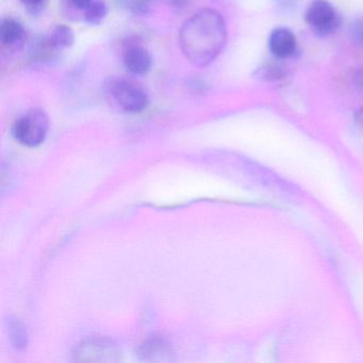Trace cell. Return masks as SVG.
Instances as JSON below:
<instances>
[{
  "instance_id": "8fae6325",
  "label": "cell",
  "mask_w": 363,
  "mask_h": 363,
  "mask_svg": "<svg viewBox=\"0 0 363 363\" xmlns=\"http://www.w3.org/2000/svg\"><path fill=\"white\" fill-rule=\"evenodd\" d=\"M171 347L161 339H152L142 346L141 356L144 360H171Z\"/></svg>"
},
{
  "instance_id": "7a4b0ae2",
  "label": "cell",
  "mask_w": 363,
  "mask_h": 363,
  "mask_svg": "<svg viewBox=\"0 0 363 363\" xmlns=\"http://www.w3.org/2000/svg\"><path fill=\"white\" fill-rule=\"evenodd\" d=\"M103 94L107 103L122 113H141L150 104L146 89L130 78L118 76L107 78L103 84Z\"/></svg>"
},
{
  "instance_id": "ac0fdd59",
  "label": "cell",
  "mask_w": 363,
  "mask_h": 363,
  "mask_svg": "<svg viewBox=\"0 0 363 363\" xmlns=\"http://www.w3.org/2000/svg\"><path fill=\"white\" fill-rule=\"evenodd\" d=\"M352 82L357 90L363 95V65L354 71V76H352Z\"/></svg>"
},
{
  "instance_id": "2e32d148",
  "label": "cell",
  "mask_w": 363,
  "mask_h": 363,
  "mask_svg": "<svg viewBox=\"0 0 363 363\" xmlns=\"http://www.w3.org/2000/svg\"><path fill=\"white\" fill-rule=\"evenodd\" d=\"M20 1L31 16H39L48 5V0H20Z\"/></svg>"
},
{
  "instance_id": "7c38bea8",
  "label": "cell",
  "mask_w": 363,
  "mask_h": 363,
  "mask_svg": "<svg viewBox=\"0 0 363 363\" xmlns=\"http://www.w3.org/2000/svg\"><path fill=\"white\" fill-rule=\"evenodd\" d=\"M108 13H109V8L105 0H94L82 13V18L89 25L97 26L106 20Z\"/></svg>"
},
{
  "instance_id": "5b68a950",
  "label": "cell",
  "mask_w": 363,
  "mask_h": 363,
  "mask_svg": "<svg viewBox=\"0 0 363 363\" xmlns=\"http://www.w3.org/2000/svg\"><path fill=\"white\" fill-rule=\"evenodd\" d=\"M123 63L129 73L135 76H144L152 69V57L147 48L133 42L125 45Z\"/></svg>"
},
{
  "instance_id": "4fadbf2b",
  "label": "cell",
  "mask_w": 363,
  "mask_h": 363,
  "mask_svg": "<svg viewBox=\"0 0 363 363\" xmlns=\"http://www.w3.org/2000/svg\"><path fill=\"white\" fill-rule=\"evenodd\" d=\"M9 335L12 344L18 350H25L28 345L26 328L20 320L13 318L9 322Z\"/></svg>"
},
{
  "instance_id": "30bf717a",
  "label": "cell",
  "mask_w": 363,
  "mask_h": 363,
  "mask_svg": "<svg viewBox=\"0 0 363 363\" xmlns=\"http://www.w3.org/2000/svg\"><path fill=\"white\" fill-rule=\"evenodd\" d=\"M289 69L286 65L277 59L275 61H267L262 63L258 69L255 71V79L264 82H275L284 79L288 76Z\"/></svg>"
},
{
  "instance_id": "9c48e42d",
  "label": "cell",
  "mask_w": 363,
  "mask_h": 363,
  "mask_svg": "<svg viewBox=\"0 0 363 363\" xmlns=\"http://www.w3.org/2000/svg\"><path fill=\"white\" fill-rule=\"evenodd\" d=\"M44 37L50 48L58 54L63 50H69L75 43V33L67 25H57Z\"/></svg>"
},
{
  "instance_id": "3957f363",
  "label": "cell",
  "mask_w": 363,
  "mask_h": 363,
  "mask_svg": "<svg viewBox=\"0 0 363 363\" xmlns=\"http://www.w3.org/2000/svg\"><path fill=\"white\" fill-rule=\"evenodd\" d=\"M50 130V118L44 110H28L14 122L12 135L27 147H37L46 140Z\"/></svg>"
},
{
  "instance_id": "9a60e30c",
  "label": "cell",
  "mask_w": 363,
  "mask_h": 363,
  "mask_svg": "<svg viewBox=\"0 0 363 363\" xmlns=\"http://www.w3.org/2000/svg\"><path fill=\"white\" fill-rule=\"evenodd\" d=\"M350 35L352 42L363 50V18L354 20L350 26Z\"/></svg>"
},
{
  "instance_id": "d6986e66",
  "label": "cell",
  "mask_w": 363,
  "mask_h": 363,
  "mask_svg": "<svg viewBox=\"0 0 363 363\" xmlns=\"http://www.w3.org/2000/svg\"><path fill=\"white\" fill-rule=\"evenodd\" d=\"M354 120H356V123L360 127L361 130L363 131V108H361V109L356 112Z\"/></svg>"
},
{
  "instance_id": "6da1fadb",
  "label": "cell",
  "mask_w": 363,
  "mask_h": 363,
  "mask_svg": "<svg viewBox=\"0 0 363 363\" xmlns=\"http://www.w3.org/2000/svg\"><path fill=\"white\" fill-rule=\"evenodd\" d=\"M226 42V23L216 10H201L188 18L180 29L182 54L194 67L211 65L222 54Z\"/></svg>"
},
{
  "instance_id": "e0dca14e",
  "label": "cell",
  "mask_w": 363,
  "mask_h": 363,
  "mask_svg": "<svg viewBox=\"0 0 363 363\" xmlns=\"http://www.w3.org/2000/svg\"><path fill=\"white\" fill-rule=\"evenodd\" d=\"M67 1H69V6H71L74 10L84 13L86 8H88L94 0H67Z\"/></svg>"
},
{
  "instance_id": "8992f818",
  "label": "cell",
  "mask_w": 363,
  "mask_h": 363,
  "mask_svg": "<svg viewBox=\"0 0 363 363\" xmlns=\"http://www.w3.org/2000/svg\"><path fill=\"white\" fill-rule=\"evenodd\" d=\"M269 50L276 59L284 60L297 52V41L290 29L279 27L274 29L269 37Z\"/></svg>"
},
{
  "instance_id": "5bb4252c",
  "label": "cell",
  "mask_w": 363,
  "mask_h": 363,
  "mask_svg": "<svg viewBox=\"0 0 363 363\" xmlns=\"http://www.w3.org/2000/svg\"><path fill=\"white\" fill-rule=\"evenodd\" d=\"M121 7L135 16H144L152 10L156 0H118Z\"/></svg>"
},
{
  "instance_id": "ba28073f",
  "label": "cell",
  "mask_w": 363,
  "mask_h": 363,
  "mask_svg": "<svg viewBox=\"0 0 363 363\" xmlns=\"http://www.w3.org/2000/svg\"><path fill=\"white\" fill-rule=\"evenodd\" d=\"M26 30L20 21L6 18L0 24V42L8 50H18L24 44Z\"/></svg>"
},
{
  "instance_id": "52a82bcc",
  "label": "cell",
  "mask_w": 363,
  "mask_h": 363,
  "mask_svg": "<svg viewBox=\"0 0 363 363\" xmlns=\"http://www.w3.org/2000/svg\"><path fill=\"white\" fill-rule=\"evenodd\" d=\"M118 354L116 347L109 342L93 340L79 346L75 356L79 361H113Z\"/></svg>"
},
{
  "instance_id": "277c9868",
  "label": "cell",
  "mask_w": 363,
  "mask_h": 363,
  "mask_svg": "<svg viewBox=\"0 0 363 363\" xmlns=\"http://www.w3.org/2000/svg\"><path fill=\"white\" fill-rule=\"evenodd\" d=\"M308 26L318 37H328L339 28V14L327 0H313L305 14Z\"/></svg>"
}]
</instances>
